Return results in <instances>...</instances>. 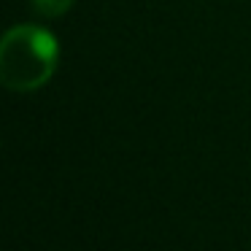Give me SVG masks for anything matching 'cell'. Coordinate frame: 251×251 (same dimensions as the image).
<instances>
[{"mask_svg":"<svg viewBox=\"0 0 251 251\" xmlns=\"http://www.w3.org/2000/svg\"><path fill=\"white\" fill-rule=\"evenodd\" d=\"M60 44L44 27L19 25L0 41V81L14 92H33L44 87L57 71Z\"/></svg>","mask_w":251,"mask_h":251,"instance_id":"6da1fadb","label":"cell"},{"mask_svg":"<svg viewBox=\"0 0 251 251\" xmlns=\"http://www.w3.org/2000/svg\"><path fill=\"white\" fill-rule=\"evenodd\" d=\"M33 6L44 17H62L73 6V0H33Z\"/></svg>","mask_w":251,"mask_h":251,"instance_id":"7a4b0ae2","label":"cell"}]
</instances>
